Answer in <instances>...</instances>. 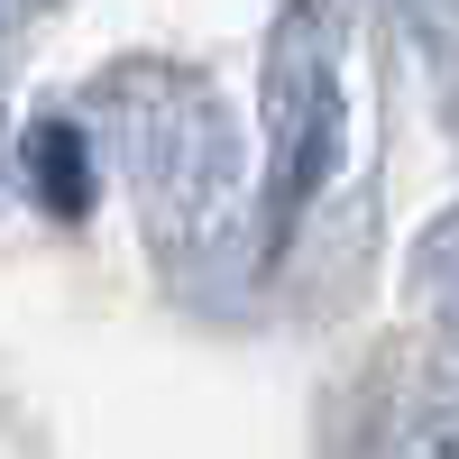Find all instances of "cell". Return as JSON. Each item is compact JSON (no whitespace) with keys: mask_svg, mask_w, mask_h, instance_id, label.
<instances>
[{"mask_svg":"<svg viewBox=\"0 0 459 459\" xmlns=\"http://www.w3.org/2000/svg\"><path fill=\"white\" fill-rule=\"evenodd\" d=\"M37 175H47V203H56V212H83V203H92L83 157H74V129H37Z\"/></svg>","mask_w":459,"mask_h":459,"instance_id":"obj_1","label":"cell"}]
</instances>
